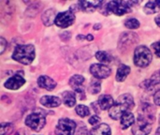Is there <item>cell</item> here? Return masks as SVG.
Masks as SVG:
<instances>
[{
  "label": "cell",
  "instance_id": "7a4b0ae2",
  "mask_svg": "<svg viewBox=\"0 0 160 135\" xmlns=\"http://www.w3.org/2000/svg\"><path fill=\"white\" fill-rule=\"evenodd\" d=\"M134 105L135 103L133 97L130 94H123L117 99L113 106L110 109L109 115L112 119L117 120L121 118L126 112H130V110L134 108Z\"/></svg>",
  "mask_w": 160,
  "mask_h": 135
},
{
  "label": "cell",
  "instance_id": "74e56055",
  "mask_svg": "<svg viewBox=\"0 0 160 135\" xmlns=\"http://www.w3.org/2000/svg\"><path fill=\"white\" fill-rule=\"evenodd\" d=\"M86 39H87V40H89V41H92V40L94 39V37H93V35H87Z\"/></svg>",
  "mask_w": 160,
  "mask_h": 135
},
{
  "label": "cell",
  "instance_id": "ac0fdd59",
  "mask_svg": "<svg viewBox=\"0 0 160 135\" xmlns=\"http://www.w3.org/2000/svg\"><path fill=\"white\" fill-rule=\"evenodd\" d=\"M56 13H55V10L52 9V8H49L47 9L43 14H42V22L45 25L47 26H50L52 25L53 23H55V19H56Z\"/></svg>",
  "mask_w": 160,
  "mask_h": 135
},
{
  "label": "cell",
  "instance_id": "d4e9b609",
  "mask_svg": "<svg viewBox=\"0 0 160 135\" xmlns=\"http://www.w3.org/2000/svg\"><path fill=\"white\" fill-rule=\"evenodd\" d=\"M14 131V125L12 123H1V135H9Z\"/></svg>",
  "mask_w": 160,
  "mask_h": 135
},
{
  "label": "cell",
  "instance_id": "e0dca14e",
  "mask_svg": "<svg viewBox=\"0 0 160 135\" xmlns=\"http://www.w3.org/2000/svg\"><path fill=\"white\" fill-rule=\"evenodd\" d=\"M98 103L99 105V108L100 110H108V109H111L113 104H114V101H113V99L112 96L110 95H102L99 97L98 101Z\"/></svg>",
  "mask_w": 160,
  "mask_h": 135
},
{
  "label": "cell",
  "instance_id": "ba28073f",
  "mask_svg": "<svg viewBox=\"0 0 160 135\" xmlns=\"http://www.w3.org/2000/svg\"><path fill=\"white\" fill-rule=\"evenodd\" d=\"M74 21H75L74 13L71 10H67L57 14L54 23L59 27L66 28L68 26H70L74 23Z\"/></svg>",
  "mask_w": 160,
  "mask_h": 135
},
{
  "label": "cell",
  "instance_id": "f35d334b",
  "mask_svg": "<svg viewBox=\"0 0 160 135\" xmlns=\"http://www.w3.org/2000/svg\"><path fill=\"white\" fill-rule=\"evenodd\" d=\"M157 135H160V127L158 129V131H157Z\"/></svg>",
  "mask_w": 160,
  "mask_h": 135
},
{
  "label": "cell",
  "instance_id": "4316f807",
  "mask_svg": "<svg viewBox=\"0 0 160 135\" xmlns=\"http://www.w3.org/2000/svg\"><path fill=\"white\" fill-rule=\"evenodd\" d=\"M101 89V85L99 82L98 81H92L90 86H89V92L91 94H98V92H100Z\"/></svg>",
  "mask_w": 160,
  "mask_h": 135
},
{
  "label": "cell",
  "instance_id": "d6986e66",
  "mask_svg": "<svg viewBox=\"0 0 160 135\" xmlns=\"http://www.w3.org/2000/svg\"><path fill=\"white\" fill-rule=\"evenodd\" d=\"M120 119H121V127H122L123 130H126V129L129 128L130 126L134 125V123L136 122L135 121V117L130 112H126L122 116V117Z\"/></svg>",
  "mask_w": 160,
  "mask_h": 135
},
{
  "label": "cell",
  "instance_id": "7c38bea8",
  "mask_svg": "<svg viewBox=\"0 0 160 135\" xmlns=\"http://www.w3.org/2000/svg\"><path fill=\"white\" fill-rule=\"evenodd\" d=\"M139 41V38L135 33H126L123 34L119 40V48L122 47H129L131 44L137 43Z\"/></svg>",
  "mask_w": 160,
  "mask_h": 135
},
{
  "label": "cell",
  "instance_id": "8fae6325",
  "mask_svg": "<svg viewBox=\"0 0 160 135\" xmlns=\"http://www.w3.org/2000/svg\"><path fill=\"white\" fill-rule=\"evenodd\" d=\"M24 84H25V80L22 78V76L19 74H15L5 83V87L10 90H16L19 89L21 86H22Z\"/></svg>",
  "mask_w": 160,
  "mask_h": 135
},
{
  "label": "cell",
  "instance_id": "603a6c76",
  "mask_svg": "<svg viewBox=\"0 0 160 135\" xmlns=\"http://www.w3.org/2000/svg\"><path fill=\"white\" fill-rule=\"evenodd\" d=\"M129 72H130V68L128 66H127V65L119 66V68L117 70V73H116V80L118 82L125 81V79L128 77Z\"/></svg>",
  "mask_w": 160,
  "mask_h": 135
},
{
  "label": "cell",
  "instance_id": "f1b7e54d",
  "mask_svg": "<svg viewBox=\"0 0 160 135\" xmlns=\"http://www.w3.org/2000/svg\"><path fill=\"white\" fill-rule=\"evenodd\" d=\"M87 134H88L87 128H86L84 125H81V126L77 129V131H76V132H75V134L74 135H87Z\"/></svg>",
  "mask_w": 160,
  "mask_h": 135
},
{
  "label": "cell",
  "instance_id": "3957f363",
  "mask_svg": "<svg viewBox=\"0 0 160 135\" xmlns=\"http://www.w3.org/2000/svg\"><path fill=\"white\" fill-rule=\"evenodd\" d=\"M35 47L31 44L18 45L12 55V58L23 65H29L35 58Z\"/></svg>",
  "mask_w": 160,
  "mask_h": 135
},
{
  "label": "cell",
  "instance_id": "8992f818",
  "mask_svg": "<svg viewBox=\"0 0 160 135\" xmlns=\"http://www.w3.org/2000/svg\"><path fill=\"white\" fill-rule=\"evenodd\" d=\"M136 3L137 2L134 1H111L108 3V9L109 11L121 16L123 14L130 12L131 7Z\"/></svg>",
  "mask_w": 160,
  "mask_h": 135
},
{
  "label": "cell",
  "instance_id": "44dd1931",
  "mask_svg": "<svg viewBox=\"0 0 160 135\" xmlns=\"http://www.w3.org/2000/svg\"><path fill=\"white\" fill-rule=\"evenodd\" d=\"M160 9V1L158 0H153L149 1L145 6H144V12L146 14H154L158 12Z\"/></svg>",
  "mask_w": 160,
  "mask_h": 135
},
{
  "label": "cell",
  "instance_id": "1f68e13d",
  "mask_svg": "<svg viewBox=\"0 0 160 135\" xmlns=\"http://www.w3.org/2000/svg\"><path fill=\"white\" fill-rule=\"evenodd\" d=\"M99 121H100V117L98 116H94V117H90V119H89V123L91 125H97L98 123H99Z\"/></svg>",
  "mask_w": 160,
  "mask_h": 135
},
{
  "label": "cell",
  "instance_id": "ffe728a7",
  "mask_svg": "<svg viewBox=\"0 0 160 135\" xmlns=\"http://www.w3.org/2000/svg\"><path fill=\"white\" fill-rule=\"evenodd\" d=\"M90 135H112V131L109 125L99 124L98 126L92 129Z\"/></svg>",
  "mask_w": 160,
  "mask_h": 135
},
{
  "label": "cell",
  "instance_id": "cb8c5ba5",
  "mask_svg": "<svg viewBox=\"0 0 160 135\" xmlns=\"http://www.w3.org/2000/svg\"><path fill=\"white\" fill-rule=\"evenodd\" d=\"M96 57H97V59H98V61H100V62H102V63H110V62H111V59H112L111 55H110L108 53L104 52V51H99V52H98V53L96 54Z\"/></svg>",
  "mask_w": 160,
  "mask_h": 135
},
{
  "label": "cell",
  "instance_id": "277c9868",
  "mask_svg": "<svg viewBox=\"0 0 160 135\" xmlns=\"http://www.w3.org/2000/svg\"><path fill=\"white\" fill-rule=\"evenodd\" d=\"M25 124L33 131L39 132L46 124V114L41 110L33 112L26 117Z\"/></svg>",
  "mask_w": 160,
  "mask_h": 135
},
{
  "label": "cell",
  "instance_id": "5b68a950",
  "mask_svg": "<svg viewBox=\"0 0 160 135\" xmlns=\"http://www.w3.org/2000/svg\"><path fill=\"white\" fill-rule=\"evenodd\" d=\"M152 53L146 46H138L134 52V64L138 67H147L152 61Z\"/></svg>",
  "mask_w": 160,
  "mask_h": 135
},
{
  "label": "cell",
  "instance_id": "9a60e30c",
  "mask_svg": "<svg viewBox=\"0 0 160 135\" xmlns=\"http://www.w3.org/2000/svg\"><path fill=\"white\" fill-rule=\"evenodd\" d=\"M103 1H80L79 5L82 10L85 12H93L97 8H99Z\"/></svg>",
  "mask_w": 160,
  "mask_h": 135
},
{
  "label": "cell",
  "instance_id": "8d00e7d4",
  "mask_svg": "<svg viewBox=\"0 0 160 135\" xmlns=\"http://www.w3.org/2000/svg\"><path fill=\"white\" fill-rule=\"evenodd\" d=\"M100 28H101V24H100V23H96V24L94 25V29H96V30H97V29L98 30V29H100Z\"/></svg>",
  "mask_w": 160,
  "mask_h": 135
},
{
  "label": "cell",
  "instance_id": "d590c367",
  "mask_svg": "<svg viewBox=\"0 0 160 135\" xmlns=\"http://www.w3.org/2000/svg\"><path fill=\"white\" fill-rule=\"evenodd\" d=\"M155 21H156L157 24H158V25L160 27V15H158V16H157V17H156Z\"/></svg>",
  "mask_w": 160,
  "mask_h": 135
},
{
  "label": "cell",
  "instance_id": "2e32d148",
  "mask_svg": "<svg viewBox=\"0 0 160 135\" xmlns=\"http://www.w3.org/2000/svg\"><path fill=\"white\" fill-rule=\"evenodd\" d=\"M40 103L48 108H55L60 106L61 100L54 96H44L40 99Z\"/></svg>",
  "mask_w": 160,
  "mask_h": 135
},
{
  "label": "cell",
  "instance_id": "6da1fadb",
  "mask_svg": "<svg viewBox=\"0 0 160 135\" xmlns=\"http://www.w3.org/2000/svg\"><path fill=\"white\" fill-rule=\"evenodd\" d=\"M155 108L149 103L142 104L139 110V117L132 127L134 135H148L152 131V125L155 122Z\"/></svg>",
  "mask_w": 160,
  "mask_h": 135
},
{
  "label": "cell",
  "instance_id": "9c48e42d",
  "mask_svg": "<svg viewBox=\"0 0 160 135\" xmlns=\"http://www.w3.org/2000/svg\"><path fill=\"white\" fill-rule=\"evenodd\" d=\"M84 82V78L81 75H73L70 80H69V85L70 86L75 90L76 94L80 97V100H85V95H84V90L82 87Z\"/></svg>",
  "mask_w": 160,
  "mask_h": 135
},
{
  "label": "cell",
  "instance_id": "83f0119b",
  "mask_svg": "<svg viewBox=\"0 0 160 135\" xmlns=\"http://www.w3.org/2000/svg\"><path fill=\"white\" fill-rule=\"evenodd\" d=\"M125 25L129 29H136L140 26V22L135 18H131L125 22Z\"/></svg>",
  "mask_w": 160,
  "mask_h": 135
},
{
  "label": "cell",
  "instance_id": "4fadbf2b",
  "mask_svg": "<svg viewBox=\"0 0 160 135\" xmlns=\"http://www.w3.org/2000/svg\"><path fill=\"white\" fill-rule=\"evenodd\" d=\"M160 84V70H157L156 72H154V74L151 76L150 79L145 80L144 82L142 83L141 86L146 90H151L153 89L156 86Z\"/></svg>",
  "mask_w": 160,
  "mask_h": 135
},
{
  "label": "cell",
  "instance_id": "d6a6232c",
  "mask_svg": "<svg viewBox=\"0 0 160 135\" xmlns=\"http://www.w3.org/2000/svg\"><path fill=\"white\" fill-rule=\"evenodd\" d=\"M154 101H155V103L157 105L160 106V89L155 94V96H154Z\"/></svg>",
  "mask_w": 160,
  "mask_h": 135
},
{
  "label": "cell",
  "instance_id": "52a82bcc",
  "mask_svg": "<svg viewBox=\"0 0 160 135\" xmlns=\"http://www.w3.org/2000/svg\"><path fill=\"white\" fill-rule=\"evenodd\" d=\"M76 132V123L68 118H63L58 121L55 128L56 135H74Z\"/></svg>",
  "mask_w": 160,
  "mask_h": 135
},
{
  "label": "cell",
  "instance_id": "f546056e",
  "mask_svg": "<svg viewBox=\"0 0 160 135\" xmlns=\"http://www.w3.org/2000/svg\"><path fill=\"white\" fill-rule=\"evenodd\" d=\"M152 48H153L155 54L157 55V56H158L160 58V41H157V42L153 43Z\"/></svg>",
  "mask_w": 160,
  "mask_h": 135
},
{
  "label": "cell",
  "instance_id": "e575fe53",
  "mask_svg": "<svg viewBox=\"0 0 160 135\" xmlns=\"http://www.w3.org/2000/svg\"><path fill=\"white\" fill-rule=\"evenodd\" d=\"M15 135H26V132H25V131H24V130H22H22L18 131Z\"/></svg>",
  "mask_w": 160,
  "mask_h": 135
},
{
  "label": "cell",
  "instance_id": "30bf717a",
  "mask_svg": "<svg viewBox=\"0 0 160 135\" xmlns=\"http://www.w3.org/2000/svg\"><path fill=\"white\" fill-rule=\"evenodd\" d=\"M90 72L98 79H105L111 75V69L103 64H93L90 67Z\"/></svg>",
  "mask_w": 160,
  "mask_h": 135
},
{
  "label": "cell",
  "instance_id": "836d02e7",
  "mask_svg": "<svg viewBox=\"0 0 160 135\" xmlns=\"http://www.w3.org/2000/svg\"><path fill=\"white\" fill-rule=\"evenodd\" d=\"M91 105H92V108L94 109L95 113H96V114H99V108H98L99 105H98V101H97V102H93Z\"/></svg>",
  "mask_w": 160,
  "mask_h": 135
},
{
  "label": "cell",
  "instance_id": "484cf974",
  "mask_svg": "<svg viewBox=\"0 0 160 135\" xmlns=\"http://www.w3.org/2000/svg\"><path fill=\"white\" fill-rule=\"evenodd\" d=\"M75 111L78 114V116L81 117H85L90 115V110L85 105H78V106H76Z\"/></svg>",
  "mask_w": 160,
  "mask_h": 135
},
{
  "label": "cell",
  "instance_id": "4dcf8cb0",
  "mask_svg": "<svg viewBox=\"0 0 160 135\" xmlns=\"http://www.w3.org/2000/svg\"><path fill=\"white\" fill-rule=\"evenodd\" d=\"M7 45H8V43H7V41L5 40V39H4V38H0V53H1V54L4 53V51H5Z\"/></svg>",
  "mask_w": 160,
  "mask_h": 135
},
{
  "label": "cell",
  "instance_id": "7402d4cb",
  "mask_svg": "<svg viewBox=\"0 0 160 135\" xmlns=\"http://www.w3.org/2000/svg\"><path fill=\"white\" fill-rule=\"evenodd\" d=\"M62 99L65 105H67L68 107H73L76 103V96L73 92L70 91L64 92L62 95Z\"/></svg>",
  "mask_w": 160,
  "mask_h": 135
},
{
  "label": "cell",
  "instance_id": "5bb4252c",
  "mask_svg": "<svg viewBox=\"0 0 160 135\" xmlns=\"http://www.w3.org/2000/svg\"><path fill=\"white\" fill-rule=\"evenodd\" d=\"M38 85L39 87L44 88L46 90H52L55 88L56 86V83L54 80H52V78H50L49 76H45V75H41L38 77Z\"/></svg>",
  "mask_w": 160,
  "mask_h": 135
}]
</instances>
